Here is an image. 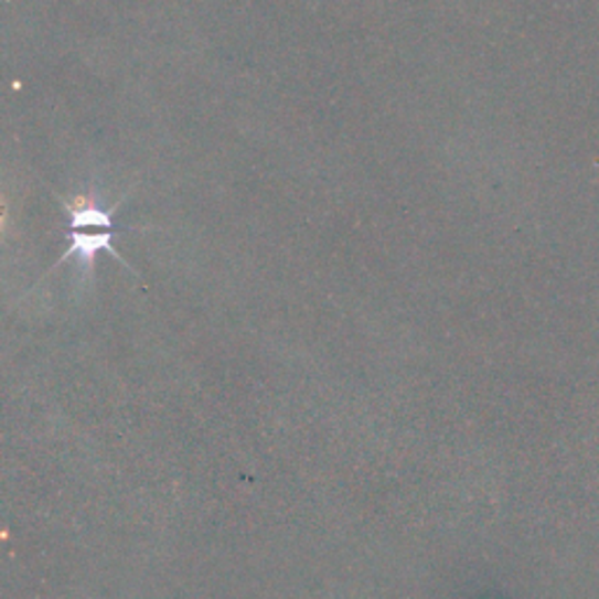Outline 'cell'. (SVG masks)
Here are the masks:
<instances>
[{"label":"cell","instance_id":"1","mask_svg":"<svg viewBox=\"0 0 599 599\" xmlns=\"http://www.w3.org/2000/svg\"><path fill=\"white\" fill-rule=\"evenodd\" d=\"M115 235H118V229H115V227H96L94 232H83L81 227H71V232H68V242H71L68 250L60 260H56V265H64L68 258H75L83 272L89 275V269H92L96 256H99L101 250H106L108 256L118 258L122 265L129 267V263L122 260V256L118 254V248H115V244H113Z\"/></svg>","mask_w":599,"mask_h":599}]
</instances>
